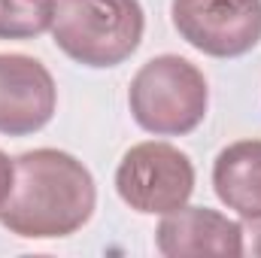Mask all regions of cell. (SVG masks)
Here are the masks:
<instances>
[{"label":"cell","mask_w":261,"mask_h":258,"mask_svg":"<svg viewBox=\"0 0 261 258\" xmlns=\"http://www.w3.org/2000/svg\"><path fill=\"white\" fill-rule=\"evenodd\" d=\"M94 203V176L79 158L61 149H34L15 158L0 225L24 240H58L91 219Z\"/></svg>","instance_id":"cell-1"},{"label":"cell","mask_w":261,"mask_h":258,"mask_svg":"<svg viewBox=\"0 0 261 258\" xmlns=\"http://www.w3.org/2000/svg\"><path fill=\"white\" fill-rule=\"evenodd\" d=\"M146 15L140 0H55V46L85 67H116L143 40Z\"/></svg>","instance_id":"cell-2"},{"label":"cell","mask_w":261,"mask_h":258,"mask_svg":"<svg viewBox=\"0 0 261 258\" xmlns=\"http://www.w3.org/2000/svg\"><path fill=\"white\" fill-rule=\"evenodd\" d=\"M128 107L143 131L155 137H182L203 122L210 88L192 61L179 55H158L134 73Z\"/></svg>","instance_id":"cell-3"},{"label":"cell","mask_w":261,"mask_h":258,"mask_svg":"<svg viewBox=\"0 0 261 258\" xmlns=\"http://www.w3.org/2000/svg\"><path fill=\"white\" fill-rule=\"evenodd\" d=\"M116 192L134 213L164 216L189 203L195 192L192 158L161 140L130 146L116 167Z\"/></svg>","instance_id":"cell-4"},{"label":"cell","mask_w":261,"mask_h":258,"mask_svg":"<svg viewBox=\"0 0 261 258\" xmlns=\"http://www.w3.org/2000/svg\"><path fill=\"white\" fill-rule=\"evenodd\" d=\"M173 28L210 58H240L261 43V0H173Z\"/></svg>","instance_id":"cell-5"},{"label":"cell","mask_w":261,"mask_h":258,"mask_svg":"<svg viewBox=\"0 0 261 258\" xmlns=\"http://www.w3.org/2000/svg\"><path fill=\"white\" fill-rule=\"evenodd\" d=\"M58 104L49 67L31 55H0V134L28 137L43 131Z\"/></svg>","instance_id":"cell-6"},{"label":"cell","mask_w":261,"mask_h":258,"mask_svg":"<svg viewBox=\"0 0 261 258\" xmlns=\"http://www.w3.org/2000/svg\"><path fill=\"white\" fill-rule=\"evenodd\" d=\"M246 231L240 222L228 219L210 207H179L164 213L155 228V246L167 258L182 255H231L240 258L246 252Z\"/></svg>","instance_id":"cell-7"},{"label":"cell","mask_w":261,"mask_h":258,"mask_svg":"<svg viewBox=\"0 0 261 258\" xmlns=\"http://www.w3.org/2000/svg\"><path fill=\"white\" fill-rule=\"evenodd\" d=\"M213 189L240 219L261 216V140H237L213 161Z\"/></svg>","instance_id":"cell-8"},{"label":"cell","mask_w":261,"mask_h":258,"mask_svg":"<svg viewBox=\"0 0 261 258\" xmlns=\"http://www.w3.org/2000/svg\"><path fill=\"white\" fill-rule=\"evenodd\" d=\"M55 0H0V40H31L52 28Z\"/></svg>","instance_id":"cell-9"},{"label":"cell","mask_w":261,"mask_h":258,"mask_svg":"<svg viewBox=\"0 0 261 258\" xmlns=\"http://www.w3.org/2000/svg\"><path fill=\"white\" fill-rule=\"evenodd\" d=\"M12 173H15V161H9V155L0 149V203L6 200V194L12 189Z\"/></svg>","instance_id":"cell-10"},{"label":"cell","mask_w":261,"mask_h":258,"mask_svg":"<svg viewBox=\"0 0 261 258\" xmlns=\"http://www.w3.org/2000/svg\"><path fill=\"white\" fill-rule=\"evenodd\" d=\"M246 234H252V255H261V216L249 219V228H243Z\"/></svg>","instance_id":"cell-11"}]
</instances>
